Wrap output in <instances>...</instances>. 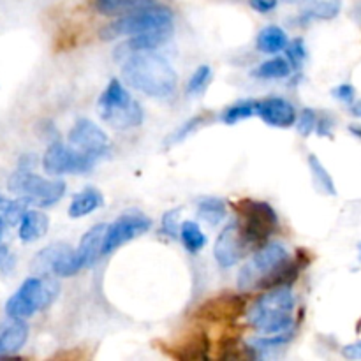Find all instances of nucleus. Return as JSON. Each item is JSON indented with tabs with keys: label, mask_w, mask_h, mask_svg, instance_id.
Masks as SVG:
<instances>
[{
	"label": "nucleus",
	"mask_w": 361,
	"mask_h": 361,
	"mask_svg": "<svg viewBox=\"0 0 361 361\" xmlns=\"http://www.w3.org/2000/svg\"><path fill=\"white\" fill-rule=\"evenodd\" d=\"M104 204V197L97 189H85L83 192L76 194L69 204V215L73 219L85 217L92 212L99 210Z\"/></svg>",
	"instance_id": "nucleus-21"
},
{
	"label": "nucleus",
	"mask_w": 361,
	"mask_h": 361,
	"mask_svg": "<svg viewBox=\"0 0 361 361\" xmlns=\"http://www.w3.org/2000/svg\"><path fill=\"white\" fill-rule=\"evenodd\" d=\"M49 221L48 215L39 210H27L20 221V238L21 242H35L48 233Z\"/></svg>",
	"instance_id": "nucleus-20"
},
{
	"label": "nucleus",
	"mask_w": 361,
	"mask_h": 361,
	"mask_svg": "<svg viewBox=\"0 0 361 361\" xmlns=\"http://www.w3.org/2000/svg\"><path fill=\"white\" fill-rule=\"evenodd\" d=\"M32 270L37 275H59V277H73L80 271L76 261V250L66 243H53L42 249L32 261Z\"/></svg>",
	"instance_id": "nucleus-10"
},
{
	"label": "nucleus",
	"mask_w": 361,
	"mask_h": 361,
	"mask_svg": "<svg viewBox=\"0 0 361 361\" xmlns=\"http://www.w3.org/2000/svg\"><path fill=\"white\" fill-rule=\"evenodd\" d=\"M171 9L164 6H148L106 25L101 30V37L104 41H111V39L123 37V35H137L145 34V32L164 30V28H171Z\"/></svg>",
	"instance_id": "nucleus-6"
},
{
	"label": "nucleus",
	"mask_w": 361,
	"mask_h": 361,
	"mask_svg": "<svg viewBox=\"0 0 361 361\" xmlns=\"http://www.w3.org/2000/svg\"><path fill=\"white\" fill-rule=\"evenodd\" d=\"M309 168L310 173H312L314 183H316L317 189L323 194H328V196H335V194H337V187H335L334 178H331V175L326 171V168L321 164V161L316 155H309Z\"/></svg>",
	"instance_id": "nucleus-28"
},
{
	"label": "nucleus",
	"mask_w": 361,
	"mask_h": 361,
	"mask_svg": "<svg viewBox=\"0 0 361 361\" xmlns=\"http://www.w3.org/2000/svg\"><path fill=\"white\" fill-rule=\"evenodd\" d=\"M291 335L279 334V335H264L263 338H254L249 344L250 353L256 358H268L271 353H277L279 349L284 348L289 342Z\"/></svg>",
	"instance_id": "nucleus-25"
},
{
	"label": "nucleus",
	"mask_w": 361,
	"mask_h": 361,
	"mask_svg": "<svg viewBox=\"0 0 361 361\" xmlns=\"http://www.w3.org/2000/svg\"><path fill=\"white\" fill-rule=\"evenodd\" d=\"M180 210H171L162 217V233L166 236H171V238H176L178 233V221H176V215H178Z\"/></svg>",
	"instance_id": "nucleus-35"
},
{
	"label": "nucleus",
	"mask_w": 361,
	"mask_h": 361,
	"mask_svg": "<svg viewBox=\"0 0 361 361\" xmlns=\"http://www.w3.org/2000/svg\"><path fill=\"white\" fill-rule=\"evenodd\" d=\"M342 0H309L303 9V20H334L341 14Z\"/></svg>",
	"instance_id": "nucleus-23"
},
{
	"label": "nucleus",
	"mask_w": 361,
	"mask_h": 361,
	"mask_svg": "<svg viewBox=\"0 0 361 361\" xmlns=\"http://www.w3.org/2000/svg\"><path fill=\"white\" fill-rule=\"evenodd\" d=\"M257 115H259V101H242L238 104L229 106L224 111V115H222V120L228 126H233V123H238L242 120Z\"/></svg>",
	"instance_id": "nucleus-31"
},
{
	"label": "nucleus",
	"mask_w": 361,
	"mask_h": 361,
	"mask_svg": "<svg viewBox=\"0 0 361 361\" xmlns=\"http://www.w3.org/2000/svg\"><path fill=\"white\" fill-rule=\"evenodd\" d=\"M288 59L293 67H296V69L302 67L303 60L307 59V48L303 39H296L295 42H291V44L288 46Z\"/></svg>",
	"instance_id": "nucleus-34"
},
{
	"label": "nucleus",
	"mask_w": 361,
	"mask_h": 361,
	"mask_svg": "<svg viewBox=\"0 0 361 361\" xmlns=\"http://www.w3.org/2000/svg\"><path fill=\"white\" fill-rule=\"evenodd\" d=\"M342 355L348 360H361V341L349 344L342 349Z\"/></svg>",
	"instance_id": "nucleus-39"
},
{
	"label": "nucleus",
	"mask_w": 361,
	"mask_h": 361,
	"mask_svg": "<svg viewBox=\"0 0 361 361\" xmlns=\"http://www.w3.org/2000/svg\"><path fill=\"white\" fill-rule=\"evenodd\" d=\"M264 123L271 127H281V129H288V127L296 123V109L291 102L281 97H271L267 101H259V115Z\"/></svg>",
	"instance_id": "nucleus-15"
},
{
	"label": "nucleus",
	"mask_w": 361,
	"mask_h": 361,
	"mask_svg": "<svg viewBox=\"0 0 361 361\" xmlns=\"http://www.w3.org/2000/svg\"><path fill=\"white\" fill-rule=\"evenodd\" d=\"M210 342L203 331H194L192 335L183 338L180 344L173 345L168 353L169 356L176 360H207Z\"/></svg>",
	"instance_id": "nucleus-18"
},
{
	"label": "nucleus",
	"mask_w": 361,
	"mask_h": 361,
	"mask_svg": "<svg viewBox=\"0 0 361 361\" xmlns=\"http://www.w3.org/2000/svg\"><path fill=\"white\" fill-rule=\"evenodd\" d=\"M235 210L238 214V226L249 247L264 245L277 231L279 215L271 204L264 201L242 200L235 204Z\"/></svg>",
	"instance_id": "nucleus-5"
},
{
	"label": "nucleus",
	"mask_w": 361,
	"mask_h": 361,
	"mask_svg": "<svg viewBox=\"0 0 361 361\" xmlns=\"http://www.w3.org/2000/svg\"><path fill=\"white\" fill-rule=\"evenodd\" d=\"M169 30L171 28H164V30H154V32H145V34L133 35L129 41L120 44L116 48L115 56L116 59H127V56L134 55L140 51H152V49L159 48L162 42L169 39Z\"/></svg>",
	"instance_id": "nucleus-17"
},
{
	"label": "nucleus",
	"mask_w": 361,
	"mask_h": 361,
	"mask_svg": "<svg viewBox=\"0 0 361 361\" xmlns=\"http://www.w3.org/2000/svg\"><path fill=\"white\" fill-rule=\"evenodd\" d=\"M331 127H334V122L330 118H317L316 130L319 136H331Z\"/></svg>",
	"instance_id": "nucleus-40"
},
{
	"label": "nucleus",
	"mask_w": 361,
	"mask_h": 361,
	"mask_svg": "<svg viewBox=\"0 0 361 361\" xmlns=\"http://www.w3.org/2000/svg\"><path fill=\"white\" fill-rule=\"evenodd\" d=\"M28 203L20 197V200H7V197L0 196V219L6 222V226L20 224L21 217L25 212L28 210Z\"/></svg>",
	"instance_id": "nucleus-29"
},
{
	"label": "nucleus",
	"mask_w": 361,
	"mask_h": 361,
	"mask_svg": "<svg viewBox=\"0 0 361 361\" xmlns=\"http://www.w3.org/2000/svg\"><path fill=\"white\" fill-rule=\"evenodd\" d=\"M99 113L106 123L115 129H133L143 122L140 102L130 97L120 80H111L99 97Z\"/></svg>",
	"instance_id": "nucleus-4"
},
{
	"label": "nucleus",
	"mask_w": 361,
	"mask_h": 361,
	"mask_svg": "<svg viewBox=\"0 0 361 361\" xmlns=\"http://www.w3.org/2000/svg\"><path fill=\"white\" fill-rule=\"evenodd\" d=\"M334 95L338 99V101L345 102V104H353V101H355L356 90H355V87H353V85L342 83V85H338L337 88H335Z\"/></svg>",
	"instance_id": "nucleus-36"
},
{
	"label": "nucleus",
	"mask_w": 361,
	"mask_h": 361,
	"mask_svg": "<svg viewBox=\"0 0 361 361\" xmlns=\"http://www.w3.org/2000/svg\"><path fill=\"white\" fill-rule=\"evenodd\" d=\"M291 69L293 66L289 63V60L277 56V59H271L268 62L261 63L254 71V74L257 78H263V80H281V78H288L291 74Z\"/></svg>",
	"instance_id": "nucleus-30"
},
{
	"label": "nucleus",
	"mask_w": 361,
	"mask_h": 361,
	"mask_svg": "<svg viewBox=\"0 0 361 361\" xmlns=\"http://www.w3.org/2000/svg\"><path fill=\"white\" fill-rule=\"evenodd\" d=\"M180 238H182L183 247H185L189 252L196 254L207 245V236L201 231V228L197 226V222L185 221L180 228Z\"/></svg>",
	"instance_id": "nucleus-27"
},
{
	"label": "nucleus",
	"mask_w": 361,
	"mask_h": 361,
	"mask_svg": "<svg viewBox=\"0 0 361 361\" xmlns=\"http://www.w3.org/2000/svg\"><path fill=\"white\" fill-rule=\"evenodd\" d=\"M289 259V252L282 243L274 242V243H264L259 250L256 252V256L249 261L247 264H243L242 270L238 274V286L240 291H249L252 288H259L261 282L264 279L270 277L279 267L286 263Z\"/></svg>",
	"instance_id": "nucleus-8"
},
{
	"label": "nucleus",
	"mask_w": 361,
	"mask_h": 361,
	"mask_svg": "<svg viewBox=\"0 0 361 361\" xmlns=\"http://www.w3.org/2000/svg\"><path fill=\"white\" fill-rule=\"evenodd\" d=\"M106 224H97L88 229L81 238L80 245L76 250V261L80 270L92 267L97 261V257L102 254V243L106 236Z\"/></svg>",
	"instance_id": "nucleus-16"
},
{
	"label": "nucleus",
	"mask_w": 361,
	"mask_h": 361,
	"mask_svg": "<svg viewBox=\"0 0 361 361\" xmlns=\"http://www.w3.org/2000/svg\"><path fill=\"white\" fill-rule=\"evenodd\" d=\"M150 228L152 221L148 217H145V215H122V217H118L113 224H109L108 228H106L104 243H102V254L115 252V250L118 249V247H122L123 243L130 242V240L137 238V236L150 231Z\"/></svg>",
	"instance_id": "nucleus-11"
},
{
	"label": "nucleus",
	"mask_w": 361,
	"mask_h": 361,
	"mask_svg": "<svg viewBox=\"0 0 361 361\" xmlns=\"http://www.w3.org/2000/svg\"><path fill=\"white\" fill-rule=\"evenodd\" d=\"M28 338V324L23 319H16L0 334V358L13 356L20 351Z\"/></svg>",
	"instance_id": "nucleus-19"
},
{
	"label": "nucleus",
	"mask_w": 361,
	"mask_h": 361,
	"mask_svg": "<svg viewBox=\"0 0 361 361\" xmlns=\"http://www.w3.org/2000/svg\"><path fill=\"white\" fill-rule=\"evenodd\" d=\"M7 189L23 197L28 204L46 208L62 200L66 194V183L62 180H46L30 169H18L11 175Z\"/></svg>",
	"instance_id": "nucleus-7"
},
{
	"label": "nucleus",
	"mask_w": 361,
	"mask_h": 361,
	"mask_svg": "<svg viewBox=\"0 0 361 361\" xmlns=\"http://www.w3.org/2000/svg\"><path fill=\"white\" fill-rule=\"evenodd\" d=\"M245 300L238 295H221L204 302L196 310V317L201 321H231L245 312Z\"/></svg>",
	"instance_id": "nucleus-14"
},
{
	"label": "nucleus",
	"mask_w": 361,
	"mask_h": 361,
	"mask_svg": "<svg viewBox=\"0 0 361 361\" xmlns=\"http://www.w3.org/2000/svg\"><path fill=\"white\" fill-rule=\"evenodd\" d=\"M148 6H154V0H94L95 11L104 16L129 14Z\"/></svg>",
	"instance_id": "nucleus-22"
},
{
	"label": "nucleus",
	"mask_w": 361,
	"mask_h": 361,
	"mask_svg": "<svg viewBox=\"0 0 361 361\" xmlns=\"http://www.w3.org/2000/svg\"><path fill=\"white\" fill-rule=\"evenodd\" d=\"M295 296L291 286H277L268 289L247 312V323L263 335L291 334Z\"/></svg>",
	"instance_id": "nucleus-2"
},
{
	"label": "nucleus",
	"mask_w": 361,
	"mask_h": 361,
	"mask_svg": "<svg viewBox=\"0 0 361 361\" xmlns=\"http://www.w3.org/2000/svg\"><path fill=\"white\" fill-rule=\"evenodd\" d=\"M122 78L134 90L159 99L173 95L178 87L171 63L154 51H140L123 59Z\"/></svg>",
	"instance_id": "nucleus-1"
},
{
	"label": "nucleus",
	"mask_w": 361,
	"mask_h": 361,
	"mask_svg": "<svg viewBox=\"0 0 361 361\" xmlns=\"http://www.w3.org/2000/svg\"><path fill=\"white\" fill-rule=\"evenodd\" d=\"M69 145L85 154L102 157L108 152L109 141L104 130L88 118L78 120L69 130Z\"/></svg>",
	"instance_id": "nucleus-12"
},
{
	"label": "nucleus",
	"mask_w": 361,
	"mask_h": 361,
	"mask_svg": "<svg viewBox=\"0 0 361 361\" xmlns=\"http://www.w3.org/2000/svg\"><path fill=\"white\" fill-rule=\"evenodd\" d=\"M252 9H256L257 13H270L277 7L279 0H249Z\"/></svg>",
	"instance_id": "nucleus-37"
},
{
	"label": "nucleus",
	"mask_w": 361,
	"mask_h": 361,
	"mask_svg": "<svg viewBox=\"0 0 361 361\" xmlns=\"http://www.w3.org/2000/svg\"><path fill=\"white\" fill-rule=\"evenodd\" d=\"M284 2H288V4H295V2H300V0H284Z\"/></svg>",
	"instance_id": "nucleus-43"
},
{
	"label": "nucleus",
	"mask_w": 361,
	"mask_h": 361,
	"mask_svg": "<svg viewBox=\"0 0 361 361\" xmlns=\"http://www.w3.org/2000/svg\"><path fill=\"white\" fill-rule=\"evenodd\" d=\"M197 217L210 226H217L224 221L226 217V204L224 201L217 197H204L197 204Z\"/></svg>",
	"instance_id": "nucleus-26"
},
{
	"label": "nucleus",
	"mask_w": 361,
	"mask_h": 361,
	"mask_svg": "<svg viewBox=\"0 0 361 361\" xmlns=\"http://www.w3.org/2000/svg\"><path fill=\"white\" fill-rule=\"evenodd\" d=\"M256 44L263 53H279L288 48V34L281 27L270 25L259 32Z\"/></svg>",
	"instance_id": "nucleus-24"
},
{
	"label": "nucleus",
	"mask_w": 361,
	"mask_h": 361,
	"mask_svg": "<svg viewBox=\"0 0 361 361\" xmlns=\"http://www.w3.org/2000/svg\"><path fill=\"white\" fill-rule=\"evenodd\" d=\"M316 126H317V115L309 108L303 109V111L300 113L298 118H296V129H298V133L302 134L303 137L310 136V134L316 130Z\"/></svg>",
	"instance_id": "nucleus-33"
},
{
	"label": "nucleus",
	"mask_w": 361,
	"mask_h": 361,
	"mask_svg": "<svg viewBox=\"0 0 361 361\" xmlns=\"http://www.w3.org/2000/svg\"><path fill=\"white\" fill-rule=\"evenodd\" d=\"M201 122H203V116H197V118H192V120H189V122H187L185 123V126H183L182 127V129H180L178 130V133H176L175 134V140H173V141H178V140H183V137H185L187 136V134H189V133H192V130L194 129H196V127L197 126H200V123Z\"/></svg>",
	"instance_id": "nucleus-38"
},
{
	"label": "nucleus",
	"mask_w": 361,
	"mask_h": 361,
	"mask_svg": "<svg viewBox=\"0 0 361 361\" xmlns=\"http://www.w3.org/2000/svg\"><path fill=\"white\" fill-rule=\"evenodd\" d=\"M212 80L210 66H200L187 83V94H200L208 87Z\"/></svg>",
	"instance_id": "nucleus-32"
},
{
	"label": "nucleus",
	"mask_w": 361,
	"mask_h": 361,
	"mask_svg": "<svg viewBox=\"0 0 361 361\" xmlns=\"http://www.w3.org/2000/svg\"><path fill=\"white\" fill-rule=\"evenodd\" d=\"M360 254H361V245H360Z\"/></svg>",
	"instance_id": "nucleus-44"
},
{
	"label": "nucleus",
	"mask_w": 361,
	"mask_h": 361,
	"mask_svg": "<svg viewBox=\"0 0 361 361\" xmlns=\"http://www.w3.org/2000/svg\"><path fill=\"white\" fill-rule=\"evenodd\" d=\"M99 157L85 152L76 150L73 147H66L62 143H51L42 157V168L48 175H76V173H87L95 166Z\"/></svg>",
	"instance_id": "nucleus-9"
},
{
	"label": "nucleus",
	"mask_w": 361,
	"mask_h": 361,
	"mask_svg": "<svg viewBox=\"0 0 361 361\" xmlns=\"http://www.w3.org/2000/svg\"><path fill=\"white\" fill-rule=\"evenodd\" d=\"M4 228H6V222L0 219V240H2V236H4Z\"/></svg>",
	"instance_id": "nucleus-42"
},
{
	"label": "nucleus",
	"mask_w": 361,
	"mask_h": 361,
	"mask_svg": "<svg viewBox=\"0 0 361 361\" xmlns=\"http://www.w3.org/2000/svg\"><path fill=\"white\" fill-rule=\"evenodd\" d=\"M349 130H351L353 134H356L358 137H361V126H351L349 127Z\"/></svg>",
	"instance_id": "nucleus-41"
},
{
	"label": "nucleus",
	"mask_w": 361,
	"mask_h": 361,
	"mask_svg": "<svg viewBox=\"0 0 361 361\" xmlns=\"http://www.w3.org/2000/svg\"><path fill=\"white\" fill-rule=\"evenodd\" d=\"M56 295H59V284L49 275L30 277L7 300L6 314L13 319H27L51 305Z\"/></svg>",
	"instance_id": "nucleus-3"
},
{
	"label": "nucleus",
	"mask_w": 361,
	"mask_h": 361,
	"mask_svg": "<svg viewBox=\"0 0 361 361\" xmlns=\"http://www.w3.org/2000/svg\"><path fill=\"white\" fill-rule=\"evenodd\" d=\"M247 250H249V243L243 238L238 222H233L226 226L224 231L215 240L214 256L221 267L231 268L245 256Z\"/></svg>",
	"instance_id": "nucleus-13"
}]
</instances>
